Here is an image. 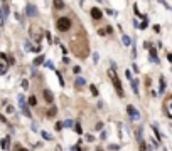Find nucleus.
Instances as JSON below:
<instances>
[{
  "label": "nucleus",
  "mask_w": 172,
  "mask_h": 151,
  "mask_svg": "<svg viewBox=\"0 0 172 151\" xmlns=\"http://www.w3.org/2000/svg\"><path fill=\"white\" fill-rule=\"evenodd\" d=\"M54 7H56V8H63L64 7V2H63V0H54Z\"/></svg>",
  "instance_id": "obj_17"
},
{
  "label": "nucleus",
  "mask_w": 172,
  "mask_h": 151,
  "mask_svg": "<svg viewBox=\"0 0 172 151\" xmlns=\"http://www.w3.org/2000/svg\"><path fill=\"white\" fill-rule=\"evenodd\" d=\"M108 76H110V79H112L113 86H115L116 92H118V94H120V97H123V87H122V82H120V79H118V77H116L115 67H113V69H110V71H108Z\"/></svg>",
  "instance_id": "obj_1"
},
{
  "label": "nucleus",
  "mask_w": 172,
  "mask_h": 151,
  "mask_svg": "<svg viewBox=\"0 0 172 151\" xmlns=\"http://www.w3.org/2000/svg\"><path fill=\"white\" fill-rule=\"evenodd\" d=\"M44 99L47 101V103H52V99H54V97H52V92L49 91V89H44Z\"/></svg>",
  "instance_id": "obj_8"
},
{
  "label": "nucleus",
  "mask_w": 172,
  "mask_h": 151,
  "mask_svg": "<svg viewBox=\"0 0 172 151\" xmlns=\"http://www.w3.org/2000/svg\"><path fill=\"white\" fill-rule=\"evenodd\" d=\"M5 72H7V64L4 60H0V76H4Z\"/></svg>",
  "instance_id": "obj_13"
},
{
  "label": "nucleus",
  "mask_w": 172,
  "mask_h": 151,
  "mask_svg": "<svg viewBox=\"0 0 172 151\" xmlns=\"http://www.w3.org/2000/svg\"><path fill=\"white\" fill-rule=\"evenodd\" d=\"M140 151H147V144L144 141H140Z\"/></svg>",
  "instance_id": "obj_27"
},
{
  "label": "nucleus",
  "mask_w": 172,
  "mask_h": 151,
  "mask_svg": "<svg viewBox=\"0 0 172 151\" xmlns=\"http://www.w3.org/2000/svg\"><path fill=\"white\" fill-rule=\"evenodd\" d=\"M4 22H5V15H4V12H2V8H0V27L4 25Z\"/></svg>",
  "instance_id": "obj_20"
},
{
  "label": "nucleus",
  "mask_w": 172,
  "mask_h": 151,
  "mask_svg": "<svg viewBox=\"0 0 172 151\" xmlns=\"http://www.w3.org/2000/svg\"><path fill=\"white\" fill-rule=\"evenodd\" d=\"M74 84H76V87H83L84 84H86V81H84L83 77H78V79H76V82H74Z\"/></svg>",
  "instance_id": "obj_14"
},
{
  "label": "nucleus",
  "mask_w": 172,
  "mask_h": 151,
  "mask_svg": "<svg viewBox=\"0 0 172 151\" xmlns=\"http://www.w3.org/2000/svg\"><path fill=\"white\" fill-rule=\"evenodd\" d=\"M64 128H74V123L71 119H66L64 121Z\"/></svg>",
  "instance_id": "obj_18"
},
{
  "label": "nucleus",
  "mask_w": 172,
  "mask_h": 151,
  "mask_svg": "<svg viewBox=\"0 0 172 151\" xmlns=\"http://www.w3.org/2000/svg\"><path fill=\"white\" fill-rule=\"evenodd\" d=\"M159 2H160L162 5H164V7H169V4H165V0H159Z\"/></svg>",
  "instance_id": "obj_37"
},
{
  "label": "nucleus",
  "mask_w": 172,
  "mask_h": 151,
  "mask_svg": "<svg viewBox=\"0 0 172 151\" xmlns=\"http://www.w3.org/2000/svg\"><path fill=\"white\" fill-rule=\"evenodd\" d=\"M125 76H127L128 81H132V72H130V71H125Z\"/></svg>",
  "instance_id": "obj_29"
},
{
  "label": "nucleus",
  "mask_w": 172,
  "mask_h": 151,
  "mask_svg": "<svg viewBox=\"0 0 172 151\" xmlns=\"http://www.w3.org/2000/svg\"><path fill=\"white\" fill-rule=\"evenodd\" d=\"M127 111H128V116H130V119H132V121H138V119H140V112L137 111L132 104H128V106H127Z\"/></svg>",
  "instance_id": "obj_3"
},
{
  "label": "nucleus",
  "mask_w": 172,
  "mask_h": 151,
  "mask_svg": "<svg viewBox=\"0 0 172 151\" xmlns=\"http://www.w3.org/2000/svg\"><path fill=\"white\" fill-rule=\"evenodd\" d=\"M89 14H91V17H93L95 20H100L101 17H103V12H101L100 8H96V7H93L91 10H89Z\"/></svg>",
  "instance_id": "obj_5"
},
{
  "label": "nucleus",
  "mask_w": 172,
  "mask_h": 151,
  "mask_svg": "<svg viewBox=\"0 0 172 151\" xmlns=\"http://www.w3.org/2000/svg\"><path fill=\"white\" fill-rule=\"evenodd\" d=\"M150 60H152V62H159V59H157V51L154 47H150Z\"/></svg>",
  "instance_id": "obj_9"
},
{
  "label": "nucleus",
  "mask_w": 172,
  "mask_h": 151,
  "mask_svg": "<svg viewBox=\"0 0 172 151\" xmlns=\"http://www.w3.org/2000/svg\"><path fill=\"white\" fill-rule=\"evenodd\" d=\"M8 146H10V138H4L2 139V148H4V149H8Z\"/></svg>",
  "instance_id": "obj_11"
},
{
  "label": "nucleus",
  "mask_w": 172,
  "mask_h": 151,
  "mask_svg": "<svg viewBox=\"0 0 172 151\" xmlns=\"http://www.w3.org/2000/svg\"><path fill=\"white\" fill-rule=\"evenodd\" d=\"M42 138H44L46 141H51V139H52L51 136H49V133H46V131H42Z\"/></svg>",
  "instance_id": "obj_22"
},
{
  "label": "nucleus",
  "mask_w": 172,
  "mask_h": 151,
  "mask_svg": "<svg viewBox=\"0 0 172 151\" xmlns=\"http://www.w3.org/2000/svg\"><path fill=\"white\" fill-rule=\"evenodd\" d=\"M20 86H22L24 89H27L29 87V82H27V81H22V84H20Z\"/></svg>",
  "instance_id": "obj_32"
},
{
  "label": "nucleus",
  "mask_w": 172,
  "mask_h": 151,
  "mask_svg": "<svg viewBox=\"0 0 172 151\" xmlns=\"http://www.w3.org/2000/svg\"><path fill=\"white\" fill-rule=\"evenodd\" d=\"M71 25H73V22H71L69 17H59L57 22H56V27H57L59 32H68L69 29H71Z\"/></svg>",
  "instance_id": "obj_2"
},
{
  "label": "nucleus",
  "mask_w": 172,
  "mask_h": 151,
  "mask_svg": "<svg viewBox=\"0 0 172 151\" xmlns=\"http://www.w3.org/2000/svg\"><path fill=\"white\" fill-rule=\"evenodd\" d=\"M164 107H165V112H167V116H170V118H172V96H170V97H167V101H165Z\"/></svg>",
  "instance_id": "obj_6"
},
{
  "label": "nucleus",
  "mask_w": 172,
  "mask_h": 151,
  "mask_svg": "<svg viewBox=\"0 0 172 151\" xmlns=\"http://www.w3.org/2000/svg\"><path fill=\"white\" fill-rule=\"evenodd\" d=\"M91 92H93V94H95V96H98V89H96L95 86H91Z\"/></svg>",
  "instance_id": "obj_33"
},
{
  "label": "nucleus",
  "mask_w": 172,
  "mask_h": 151,
  "mask_svg": "<svg viewBox=\"0 0 172 151\" xmlns=\"http://www.w3.org/2000/svg\"><path fill=\"white\" fill-rule=\"evenodd\" d=\"M93 139H95V138H93L91 134H86V141H93Z\"/></svg>",
  "instance_id": "obj_35"
},
{
  "label": "nucleus",
  "mask_w": 172,
  "mask_h": 151,
  "mask_svg": "<svg viewBox=\"0 0 172 151\" xmlns=\"http://www.w3.org/2000/svg\"><path fill=\"white\" fill-rule=\"evenodd\" d=\"M110 149H120V146L118 144H110Z\"/></svg>",
  "instance_id": "obj_34"
},
{
  "label": "nucleus",
  "mask_w": 172,
  "mask_h": 151,
  "mask_svg": "<svg viewBox=\"0 0 172 151\" xmlns=\"http://www.w3.org/2000/svg\"><path fill=\"white\" fill-rule=\"evenodd\" d=\"M19 106H20V109H22V112H24L27 118H31V111H29V106H27V103H25L24 96H19Z\"/></svg>",
  "instance_id": "obj_4"
},
{
  "label": "nucleus",
  "mask_w": 172,
  "mask_h": 151,
  "mask_svg": "<svg viewBox=\"0 0 172 151\" xmlns=\"http://www.w3.org/2000/svg\"><path fill=\"white\" fill-rule=\"evenodd\" d=\"M130 84H132L133 92H135V94L138 96V81H137V79H132V81H130Z\"/></svg>",
  "instance_id": "obj_10"
},
{
  "label": "nucleus",
  "mask_w": 172,
  "mask_h": 151,
  "mask_svg": "<svg viewBox=\"0 0 172 151\" xmlns=\"http://www.w3.org/2000/svg\"><path fill=\"white\" fill-rule=\"evenodd\" d=\"M42 62H44V56H39L36 60H34V64H36V66H39V64H42Z\"/></svg>",
  "instance_id": "obj_19"
},
{
  "label": "nucleus",
  "mask_w": 172,
  "mask_h": 151,
  "mask_svg": "<svg viewBox=\"0 0 172 151\" xmlns=\"http://www.w3.org/2000/svg\"><path fill=\"white\" fill-rule=\"evenodd\" d=\"M73 72H74V74H79V72H81V67H79V66H76V67L73 69Z\"/></svg>",
  "instance_id": "obj_30"
},
{
  "label": "nucleus",
  "mask_w": 172,
  "mask_h": 151,
  "mask_svg": "<svg viewBox=\"0 0 172 151\" xmlns=\"http://www.w3.org/2000/svg\"><path fill=\"white\" fill-rule=\"evenodd\" d=\"M29 106H37V99H36V96H31V97H29Z\"/></svg>",
  "instance_id": "obj_16"
},
{
  "label": "nucleus",
  "mask_w": 172,
  "mask_h": 151,
  "mask_svg": "<svg viewBox=\"0 0 172 151\" xmlns=\"http://www.w3.org/2000/svg\"><path fill=\"white\" fill-rule=\"evenodd\" d=\"M25 12H27V15H29V17H36V15H37V8L34 7L32 4H29L27 7H25Z\"/></svg>",
  "instance_id": "obj_7"
},
{
  "label": "nucleus",
  "mask_w": 172,
  "mask_h": 151,
  "mask_svg": "<svg viewBox=\"0 0 172 151\" xmlns=\"http://www.w3.org/2000/svg\"><path fill=\"white\" fill-rule=\"evenodd\" d=\"M7 112H14V107L12 106H7Z\"/></svg>",
  "instance_id": "obj_36"
},
{
  "label": "nucleus",
  "mask_w": 172,
  "mask_h": 151,
  "mask_svg": "<svg viewBox=\"0 0 172 151\" xmlns=\"http://www.w3.org/2000/svg\"><path fill=\"white\" fill-rule=\"evenodd\" d=\"M164 91H165V81H164V77H160V89H159V92L162 94Z\"/></svg>",
  "instance_id": "obj_15"
},
{
  "label": "nucleus",
  "mask_w": 172,
  "mask_h": 151,
  "mask_svg": "<svg viewBox=\"0 0 172 151\" xmlns=\"http://www.w3.org/2000/svg\"><path fill=\"white\" fill-rule=\"evenodd\" d=\"M122 42H123V45H127V47H128V45H132V39H130L128 35H123V37H122Z\"/></svg>",
  "instance_id": "obj_12"
},
{
  "label": "nucleus",
  "mask_w": 172,
  "mask_h": 151,
  "mask_svg": "<svg viewBox=\"0 0 172 151\" xmlns=\"http://www.w3.org/2000/svg\"><path fill=\"white\" fill-rule=\"evenodd\" d=\"M47 116H49V118H54V116H56V107H52L51 111L47 112Z\"/></svg>",
  "instance_id": "obj_23"
},
{
  "label": "nucleus",
  "mask_w": 172,
  "mask_h": 151,
  "mask_svg": "<svg viewBox=\"0 0 172 151\" xmlns=\"http://www.w3.org/2000/svg\"><path fill=\"white\" fill-rule=\"evenodd\" d=\"M20 151H27V149H20Z\"/></svg>",
  "instance_id": "obj_38"
},
{
  "label": "nucleus",
  "mask_w": 172,
  "mask_h": 151,
  "mask_svg": "<svg viewBox=\"0 0 172 151\" xmlns=\"http://www.w3.org/2000/svg\"><path fill=\"white\" fill-rule=\"evenodd\" d=\"M98 60H100V56H98V52H95V54H93V62H98Z\"/></svg>",
  "instance_id": "obj_25"
},
{
  "label": "nucleus",
  "mask_w": 172,
  "mask_h": 151,
  "mask_svg": "<svg viewBox=\"0 0 172 151\" xmlns=\"http://www.w3.org/2000/svg\"><path fill=\"white\" fill-rule=\"evenodd\" d=\"M57 77H59V84L64 86V79H63V76H61V72H57Z\"/></svg>",
  "instance_id": "obj_28"
},
{
  "label": "nucleus",
  "mask_w": 172,
  "mask_h": 151,
  "mask_svg": "<svg viewBox=\"0 0 172 151\" xmlns=\"http://www.w3.org/2000/svg\"><path fill=\"white\" fill-rule=\"evenodd\" d=\"M24 47H25V51H34V47L31 45V42H29V40H27V42L24 44Z\"/></svg>",
  "instance_id": "obj_21"
},
{
  "label": "nucleus",
  "mask_w": 172,
  "mask_h": 151,
  "mask_svg": "<svg viewBox=\"0 0 172 151\" xmlns=\"http://www.w3.org/2000/svg\"><path fill=\"white\" fill-rule=\"evenodd\" d=\"M74 131H76L78 134H81V133H83V129H81V126H79V124H76V126H74Z\"/></svg>",
  "instance_id": "obj_26"
},
{
  "label": "nucleus",
  "mask_w": 172,
  "mask_h": 151,
  "mask_svg": "<svg viewBox=\"0 0 172 151\" xmlns=\"http://www.w3.org/2000/svg\"><path fill=\"white\" fill-rule=\"evenodd\" d=\"M148 25V20H147V17H144V22H142V25H140V29H145Z\"/></svg>",
  "instance_id": "obj_24"
},
{
  "label": "nucleus",
  "mask_w": 172,
  "mask_h": 151,
  "mask_svg": "<svg viewBox=\"0 0 172 151\" xmlns=\"http://www.w3.org/2000/svg\"><path fill=\"white\" fill-rule=\"evenodd\" d=\"M46 67H54V64H52V60H46Z\"/></svg>",
  "instance_id": "obj_31"
}]
</instances>
